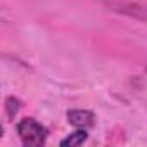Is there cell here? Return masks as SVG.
Here are the masks:
<instances>
[{"mask_svg":"<svg viewBox=\"0 0 147 147\" xmlns=\"http://www.w3.org/2000/svg\"><path fill=\"white\" fill-rule=\"evenodd\" d=\"M16 133L26 147H42L49 138V128L31 116H26L16 123Z\"/></svg>","mask_w":147,"mask_h":147,"instance_id":"obj_1","label":"cell"},{"mask_svg":"<svg viewBox=\"0 0 147 147\" xmlns=\"http://www.w3.org/2000/svg\"><path fill=\"white\" fill-rule=\"evenodd\" d=\"M66 118H67V123L75 128H85V130H90L95 126V121H97V116L88 111V109H71L66 113Z\"/></svg>","mask_w":147,"mask_h":147,"instance_id":"obj_2","label":"cell"},{"mask_svg":"<svg viewBox=\"0 0 147 147\" xmlns=\"http://www.w3.org/2000/svg\"><path fill=\"white\" fill-rule=\"evenodd\" d=\"M87 138H88V130H85V128H76L73 133H69L67 137H64V138L59 142V145H61V147H78V145L85 144Z\"/></svg>","mask_w":147,"mask_h":147,"instance_id":"obj_3","label":"cell"},{"mask_svg":"<svg viewBox=\"0 0 147 147\" xmlns=\"http://www.w3.org/2000/svg\"><path fill=\"white\" fill-rule=\"evenodd\" d=\"M5 114H7V118L9 119H14L16 116H18V113L21 111V107H23V102L18 99V97H14V95H9L7 99H5Z\"/></svg>","mask_w":147,"mask_h":147,"instance_id":"obj_4","label":"cell"}]
</instances>
